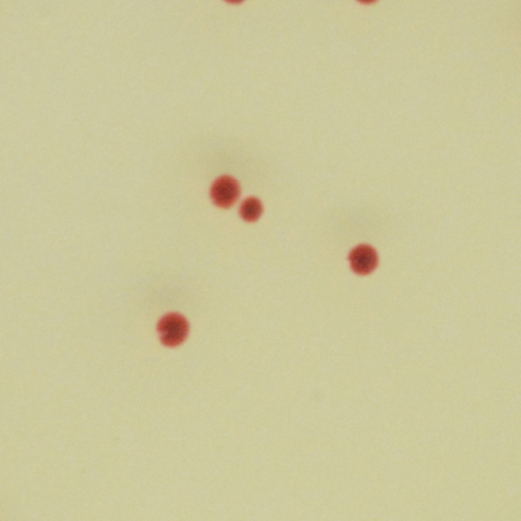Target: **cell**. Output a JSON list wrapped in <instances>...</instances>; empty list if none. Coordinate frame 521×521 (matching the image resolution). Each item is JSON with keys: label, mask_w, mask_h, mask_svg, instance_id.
Wrapping results in <instances>:
<instances>
[{"label": "cell", "mask_w": 521, "mask_h": 521, "mask_svg": "<svg viewBox=\"0 0 521 521\" xmlns=\"http://www.w3.org/2000/svg\"><path fill=\"white\" fill-rule=\"evenodd\" d=\"M349 260L353 269L360 274L371 273L378 263L376 252L368 246H357L351 253Z\"/></svg>", "instance_id": "obj_3"}, {"label": "cell", "mask_w": 521, "mask_h": 521, "mask_svg": "<svg viewBox=\"0 0 521 521\" xmlns=\"http://www.w3.org/2000/svg\"><path fill=\"white\" fill-rule=\"evenodd\" d=\"M263 212L261 201L256 198L246 199L242 203L241 207V215L244 220L248 222L258 220Z\"/></svg>", "instance_id": "obj_4"}, {"label": "cell", "mask_w": 521, "mask_h": 521, "mask_svg": "<svg viewBox=\"0 0 521 521\" xmlns=\"http://www.w3.org/2000/svg\"><path fill=\"white\" fill-rule=\"evenodd\" d=\"M228 1H231V2H239V1H242V0H228Z\"/></svg>", "instance_id": "obj_6"}, {"label": "cell", "mask_w": 521, "mask_h": 521, "mask_svg": "<svg viewBox=\"0 0 521 521\" xmlns=\"http://www.w3.org/2000/svg\"><path fill=\"white\" fill-rule=\"evenodd\" d=\"M239 192V182L233 177H222L212 186L211 197L218 207L228 208L237 201Z\"/></svg>", "instance_id": "obj_2"}, {"label": "cell", "mask_w": 521, "mask_h": 521, "mask_svg": "<svg viewBox=\"0 0 521 521\" xmlns=\"http://www.w3.org/2000/svg\"><path fill=\"white\" fill-rule=\"evenodd\" d=\"M360 1L364 2V3H371V2H374L375 0H360Z\"/></svg>", "instance_id": "obj_5"}, {"label": "cell", "mask_w": 521, "mask_h": 521, "mask_svg": "<svg viewBox=\"0 0 521 521\" xmlns=\"http://www.w3.org/2000/svg\"><path fill=\"white\" fill-rule=\"evenodd\" d=\"M159 334L164 344L175 346L186 338L188 334V323L179 315H168L160 322Z\"/></svg>", "instance_id": "obj_1"}]
</instances>
